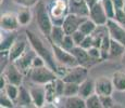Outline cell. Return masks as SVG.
<instances>
[{
    "label": "cell",
    "instance_id": "f1b7e54d",
    "mask_svg": "<svg viewBox=\"0 0 125 108\" xmlns=\"http://www.w3.org/2000/svg\"><path fill=\"white\" fill-rule=\"evenodd\" d=\"M85 103H86V108H102L100 96L97 93H94L90 96L85 98Z\"/></svg>",
    "mask_w": 125,
    "mask_h": 108
},
{
    "label": "cell",
    "instance_id": "ac0fdd59",
    "mask_svg": "<svg viewBox=\"0 0 125 108\" xmlns=\"http://www.w3.org/2000/svg\"><path fill=\"white\" fill-rule=\"evenodd\" d=\"M31 105L34 106L30 89H26L24 85H20V92H19L18 100H15V106L28 107V106H31Z\"/></svg>",
    "mask_w": 125,
    "mask_h": 108
},
{
    "label": "cell",
    "instance_id": "7402d4cb",
    "mask_svg": "<svg viewBox=\"0 0 125 108\" xmlns=\"http://www.w3.org/2000/svg\"><path fill=\"white\" fill-rule=\"evenodd\" d=\"M112 82L115 91L119 92H125V71L124 70H117L113 73L111 77Z\"/></svg>",
    "mask_w": 125,
    "mask_h": 108
},
{
    "label": "cell",
    "instance_id": "f6af8a7d",
    "mask_svg": "<svg viewBox=\"0 0 125 108\" xmlns=\"http://www.w3.org/2000/svg\"><path fill=\"white\" fill-rule=\"evenodd\" d=\"M2 2H3V0H1V3H2Z\"/></svg>",
    "mask_w": 125,
    "mask_h": 108
},
{
    "label": "cell",
    "instance_id": "6da1fadb",
    "mask_svg": "<svg viewBox=\"0 0 125 108\" xmlns=\"http://www.w3.org/2000/svg\"><path fill=\"white\" fill-rule=\"evenodd\" d=\"M25 33H26V38H27L28 42H30L31 48H33L35 50L36 54L44 58L47 66H49L52 70H54L58 74L59 66H58V63L56 58H54V54L49 40H48V44H47L42 38H40L37 33H35L32 30H26Z\"/></svg>",
    "mask_w": 125,
    "mask_h": 108
},
{
    "label": "cell",
    "instance_id": "4fadbf2b",
    "mask_svg": "<svg viewBox=\"0 0 125 108\" xmlns=\"http://www.w3.org/2000/svg\"><path fill=\"white\" fill-rule=\"evenodd\" d=\"M113 91L114 86L111 78L99 77L95 80V93L98 95H112Z\"/></svg>",
    "mask_w": 125,
    "mask_h": 108
},
{
    "label": "cell",
    "instance_id": "ab89813d",
    "mask_svg": "<svg viewBox=\"0 0 125 108\" xmlns=\"http://www.w3.org/2000/svg\"><path fill=\"white\" fill-rule=\"evenodd\" d=\"M93 35H88V36H86L85 37V39L82 41L81 43V47L82 48H84V49H86V50H88L89 48L93 47Z\"/></svg>",
    "mask_w": 125,
    "mask_h": 108
},
{
    "label": "cell",
    "instance_id": "ee69618b",
    "mask_svg": "<svg viewBox=\"0 0 125 108\" xmlns=\"http://www.w3.org/2000/svg\"><path fill=\"white\" fill-rule=\"evenodd\" d=\"M122 9H123V11L125 12V2H124V6H123V8H122Z\"/></svg>",
    "mask_w": 125,
    "mask_h": 108
},
{
    "label": "cell",
    "instance_id": "9a60e30c",
    "mask_svg": "<svg viewBox=\"0 0 125 108\" xmlns=\"http://www.w3.org/2000/svg\"><path fill=\"white\" fill-rule=\"evenodd\" d=\"M26 48H27V42H26V40L16 38V40L14 41V43L11 45V48L8 51L9 61L14 62L16 58H19V57L26 51Z\"/></svg>",
    "mask_w": 125,
    "mask_h": 108
},
{
    "label": "cell",
    "instance_id": "cb8c5ba5",
    "mask_svg": "<svg viewBox=\"0 0 125 108\" xmlns=\"http://www.w3.org/2000/svg\"><path fill=\"white\" fill-rule=\"evenodd\" d=\"M65 32H64L63 27L62 26H57V25H53L51 29V33H50V36L48 37V39L50 40L51 42L56 43L58 45H61L62 41H63L64 37H65Z\"/></svg>",
    "mask_w": 125,
    "mask_h": 108
},
{
    "label": "cell",
    "instance_id": "8d00e7d4",
    "mask_svg": "<svg viewBox=\"0 0 125 108\" xmlns=\"http://www.w3.org/2000/svg\"><path fill=\"white\" fill-rule=\"evenodd\" d=\"M14 3L19 4L20 7H35L39 2V0H12Z\"/></svg>",
    "mask_w": 125,
    "mask_h": 108
},
{
    "label": "cell",
    "instance_id": "30bf717a",
    "mask_svg": "<svg viewBox=\"0 0 125 108\" xmlns=\"http://www.w3.org/2000/svg\"><path fill=\"white\" fill-rule=\"evenodd\" d=\"M87 17L85 16H80L77 14H73V13H69L68 15L64 18V22L62 24L64 32L66 35H72L73 33H75L76 30L80 29V26L82 25L84 21Z\"/></svg>",
    "mask_w": 125,
    "mask_h": 108
},
{
    "label": "cell",
    "instance_id": "8fae6325",
    "mask_svg": "<svg viewBox=\"0 0 125 108\" xmlns=\"http://www.w3.org/2000/svg\"><path fill=\"white\" fill-rule=\"evenodd\" d=\"M0 26H1V30L3 32H15L21 26L18 18V14L12 13V12L3 13L1 15V20H0Z\"/></svg>",
    "mask_w": 125,
    "mask_h": 108
},
{
    "label": "cell",
    "instance_id": "7bdbcfd3",
    "mask_svg": "<svg viewBox=\"0 0 125 108\" xmlns=\"http://www.w3.org/2000/svg\"><path fill=\"white\" fill-rule=\"evenodd\" d=\"M121 61H122V64H123L124 66H125V51H124V54H123V56H122Z\"/></svg>",
    "mask_w": 125,
    "mask_h": 108
},
{
    "label": "cell",
    "instance_id": "f546056e",
    "mask_svg": "<svg viewBox=\"0 0 125 108\" xmlns=\"http://www.w3.org/2000/svg\"><path fill=\"white\" fill-rule=\"evenodd\" d=\"M78 91H80V84H78V83L65 82L63 96H74V95H78Z\"/></svg>",
    "mask_w": 125,
    "mask_h": 108
},
{
    "label": "cell",
    "instance_id": "d590c367",
    "mask_svg": "<svg viewBox=\"0 0 125 108\" xmlns=\"http://www.w3.org/2000/svg\"><path fill=\"white\" fill-rule=\"evenodd\" d=\"M87 51H88V54H89V56L94 59V61H98V59L102 61L101 51H100L99 48H97V47H91V48H89V49L87 50Z\"/></svg>",
    "mask_w": 125,
    "mask_h": 108
},
{
    "label": "cell",
    "instance_id": "5bb4252c",
    "mask_svg": "<svg viewBox=\"0 0 125 108\" xmlns=\"http://www.w3.org/2000/svg\"><path fill=\"white\" fill-rule=\"evenodd\" d=\"M69 12L73 14H77L80 16H89V8L85 0H68Z\"/></svg>",
    "mask_w": 125,
    "mask_h": 108
},
{
    "label": "cell",
    "instance_id": "603a6c76",
    "mask_svg": "<svg viewBox=\"0 0 125 108\" xmlns=\"http://www.w3.org/2000/svg\"><path fill=\"white\" fill-rule=\"evenodd\" d=\"M124 51H125L124 44L111 39V45H110V51H109V59L122 58Z\"/></svg>",
    "mask_w": 125,
    "mask_h": 108
},
{
    "label": "cell",
    "instance_id": "f35d334b",
    "mask_svg": "<svg viewBox=\"0 0 125 108\" xmlns=\"http://www.w3.org/2000/svg\"><path fill=\"white\" fill-rule=\"evenodd\" d=\"M72 37H73V40H74V42L76 43V45H80L82 43V41L85 39L86 35L85 33H83L80 29H78V30H76L75 33H72Z\"/></svg>",
    "mask_w": 125,
    "mask_h": 108
},
{
    "label": "cell",
    "instance_id": "836d02e7",
    "mask_svg": "<svg viewBox=\"0 0 125 108\" xmlns=\"http://www.w3.org/2000/svg\"><path fill=\"white\" fill-rule=\"evenodd\" d=\"M75 45H76V43L74 42L72 35H65L63 41H62V43H61V47L63 48V49L68 50V51H71V50L73 49Z\"/></svg>",
    "mask_w": 125,
    "mask_h": 108
},
{
    "label": "cell",
    "instance_id": "484cf974",
    "mask_svg": "<svg viewBox=\"0 0 125 108\" xmlns=\"http://www.w3.org/2000/svg\"><path fill=\"white\" fill-rule=\"evenodd\" d=\"M110 45H111V37H110L109 33H105L103 36L101 47H100V51H101V57L102 61L109 59V51H110Z\"/></svg>",
    "mask_w": 125,
    "mask_h": 108
},
{
    "label": "cell",
    "instance_id": "44dd1931",
    "mask_svg": "<svg viewBox=\"0 0 125 108\" xmlns=\"http://www.w3.org/2000/svg\"><path fill=\"white\" fill-rule=\"evenodd\" d=\"M54 81H51V82H48L44 84L45 93H46V103H48V104H54L56 102H58L59 98H61L57 95L56 82Z\"/></svg>",
    "mask_w": 125,
    "mask_h": 108
},
{
    "label": "cell",
    "instance_id": "74e56055",
    "mask_svg": "<svg viewBox=\"0 0 125 108\" xmlns=\"http://www.w3.org/2000/svg\"><path fill=\"white\" fill-rule=\"evenodd\" d=\"M114 20L121 23L123 26H125V12L123 11V9H116L115 10Z\"/></svg>",
    "mask_w": 125,
    "mask_h": 108
},
{
    "label": "cell",
    "instance_id": "ffe728a7",
    "mask_svg": "<svg viewBox=\"0 0 125 108\" xmlns=\"http://www.w3.org/2000/svg\"><path fill=\"white\" fill-rule=\"evenodd\" d=\"M63 107L66 108H85L86 103L85 98L81 97L80 95H74V96H63Z\"/></svg>",
    "mask_w": 125,
    "mask_h": 108
},
{
    "label": "cell",
    "instance_id": "4dcf8cb0",
    "mask_svg": "<svg viewBox=\"0 0 125 108\" xmlns=\"http://www.w3.org/2000/svg\"><path fill=\"white\" fill-rule=\"evenodd\" d=\"M2 91H4V92L7 93V95L15 102V100H18V96H19L20 86L15 85V84H11V83H8V84L6 85V88H4V90H2Z\"/></svg>",
    "mask_w": 125,
    "mask_h": 108
},
{
    "label": "cell",
    "instance_id": "d4e9b609",
    "mask_svg": "<svg viewBox=\"0 0 125 108\" xmlns=\"http://www.w3.org/2000/svg\"><path fill=\"white\" fill-rule=\"evenodd\" d=\"M16 14H18V18H19V22H20L21 26L28 25V24L31 23V21H32L33 14H32V11H31L30 7H22V9Z\"/></svg>",
    "mask_w": 125,
    "mask_h": 108
},
{
    "label": "cell",
    "instance_id": "e575fe53",
    "mask_svg": "<svg viewBox=\"0 0 125 108\" xmlns=\"http://www.w3.org/2000/svg\"><path fill=\"white\" fill-rule=\"evenodd\" d=\"M100 100H101L102 108H111L114 106V102L112 95H99Z\"/></svg>",
    "mask_w": 125,
    "mask_h": 108
},
{
    "label": "cell",
    "instance_id": "83f0119b",
    "mask_svg": "<svg viewBox=\"0 0 125 108\" xmlns=\"http://www.w3.org/2000/svg\"><path fill=\"white\" fill-rule=\"evenodd\" d=\"M13 32H11L9 35H7L6 37L2 38L1 37V43H0V51H9V49L11 48V45L14 43V41L16 40V35L12 33Z\"/></svg>",
    "mask_w": 125,
    "mask_h": 108
},
{
    "label": "cell",
    "instance_id": "ba28073f",
    "mask_svg": "<svg viewBox=\"0 0 125 108\" xmlns=\"http://www.w3.org/2000/svg\"><path fill=\"white\" fill-rule=\"evenodd\" d=\"M111 39L125 45V27L114 18H109L105 24Z\"/></svg>",
    "mask_w": 125,
    "mask_h": 108
},
{
    "label": "cell",
    "instance_id": "d6a6232c",
    "mask_svg": "<svg viewBox=\"0 0 125 108\" xmlns=\"http://www.w3.org/2000/svg\"><path fill=\"white\" fill-rule=\"evenodd\" d=\"M0 106L3 108H11L15 106V102L12 98L7 95L4 91H1V96H0Z\"/></svg>",
    "mask_w": 125,
    "mask_h": 108
},
{
    "label": "cell",
    "instance_id": "52a82bcc",
    "mask_svg": "<svg viewBox=\"0 0 125 108\" xmlns=\"http://www.w3.org/2000/svg\"><path fill=\"white\" fill-rule=\"evenodd\" d=\"M36 52L35 50L32 48V50H26L24 53L21 55L19 58H16L14 62H12L24 74V76H27V74L30 73V70L32 69V65L33 61H34L35 56H36Z\"/></svg>",
    "mask_w": 125,
    "mask_h": 108
},
{
    "label": "cell",
    "instance_id": "3957f363",
    "mask_svg": "<svg viewBox=\"0 0 125 108\" xmlns=\"http://www.w3.org/2000/svg\"><path fill=\"white\" fill-rule=\"evenodd\" d=\"M27 76L32 82L40 85H44L48 82L54 81L59 77L56 71L52 70L47 65L42 67H33L30 70V73L27 74Z\"/></svg>",
    "mask_w": 125,
    "mask_h": 108
},
{
    "label": "cell",
    "instance_id": "e0dca14e",
    "mask_svg": "<svg viewBox=\"0 0 125 108\" xmlns=\"http://www.w3.org/2000/svg\"><path fill=\"white\" fill-rule=\"evenodd\" d=\"M70 52L75 56V58L77 59L78 64L83 65V66L88 67V65L90 64V62L94 61V59L89 56L87 50L84 49V48H82L81 45H75V47H74Z\"/></svg>",
    "mask_w": 125,
    "mask_h": 108
},
{
    "label": "cell",
    "instance_id": "2e32d148",
    "mask_svg": "<svg viewBox=\"0 0 125 108\" xmlns=\"http://www.w3.org/2000/svg\"><path fill=\"white\" fill-rule=\"evenodd\" d=\"M30 92L32 95V100L35 107H42L46 104V93L44 85L36 84L32 88H30Z\"/></svg>",
    "mask_w": 125,
    "mask_h": 108
},
{
    "label": "cell",
    "instance_id": "4316f807",
    "mask_svg": "<svg viewBox=\"0 0 125 108\" xmlns=\"http://www.w3.org/2000/svg\"><path fill=\"white\" fill-rule=\"evenodd\" d=\"M97 27H98L97 24L93 20H90L89 17H87L80 26V30L83 33H85L86 36H88V35H93L95 33V30L97 29Z\"/></svg>",
    "mask_w": 125,
    "mask_h": 108
},
{
    "label": "cell",
    "instance_id": "7c38bea8",
    "mask_svg": "<svg viewBox=\"0 0 125 108\" xmlns=\"http://www.w3.org/2000/svg\"><path fill=\"white\" fill-rule=\"evenodd\" d=\"M88 17L90 20H93L98 26H103L107 24L109 17H108L107 13H105V10L101 3V0L98 3H96L89 10V16Z\"/></svg>",
    "mask_w": 125,
    "mask_h": 108
},
{
    "label": "cell",
    "instance_id": "b9f144b4",
    "mask_svg": "<svg viewBox=\"0 0 125 108\" xmlns=\"http://www.w3.org/2000/svg\"><path fill=\"white\" fill-rule=\"evenodd\" d=\"M85 1H86V3H87L88 8H89V10H90V9L93 8V7L95 6L96 3H98L100 0H85Z\"/></svg>",
    "mask_w": 125,
    "mask_h": 108
},
{
    "label": "cell",
    "instance_id": "9c48e42d",
    "mask_svg": "<svg viewBox=\"0 0 125 108\" xmlns=\"http://www.w3.org/2000/svg\"><path fill=\"white\" fill-rule=\"evenodd\" d=\"M2 74L6 77L8 83L11 84H15V85H22L23 83V77L24 74L18 67L15 66L12 62H9V64L6 66V68L2 70Z\"/></svg>",
    "mask_w": 125,
    "mask_h": 108
},
{
    "label": "cell",
    "instance_id": "d6986e66",
    "mask_svg": "<svg viewBox=\"0 0 125 108\" xmlns=\"http://www.w3.org/2000/svg\"><path fill=\"white\" fill-rule=\"evenodd\" d=\"M95 93V80L87 78L80 83V91H78V95L83 98H87L91 94Z\"/></svg>",
    "mask_w": 125,
    "mask_h": 108
},
{
    "label": "cell",
    "instance_id": "7a4b0ae2",
    "mask_svg": "<svg viewBox=\"0 0 125 108\" xmlns=\"http://www.w3.org/2000/svg\"><path fill=\"white\" fill-rule=\"evenodd\" d=\"M35 8H36L35 9L36 23L38 25V28H39L40 33L46 38H48L50 36L52 27H53V24H52V20L49 14V11H48V8L42 1L38 2L35 6Z\"/></svg>",
    "mask_w": 125,
    "mask_h": 108
},
{
    "label": "cell",
    "instance_id": "277c9868",
    "mask_svg": "<svg viewBox=\"0 0 125 108\" xmlns=\"http://www.w3.org/2000/svg\"><path fill=\"white\" fill-rule=\"evenodd\" d=\"M49 14L51 16L52 24L57 26H62L65 16L69 12V3L64 0H54L48 8Z\"/></svg>",
    "mask_w": 125,
    "mask_h": 108
},
{
    "label": "cell",
    "instance_id": "5b68a950",
    "mask_svg": "<svg viewBox=\"0 0 125 108\" xmlns=\"http://www.w3.org/2000/svg\"><path fill=\"white\" fill-rule=\"evenodd\" d=\"M49 42L51 44L52 51H53V54H54V58H56V61L58 63V66H65L70 68V67H74V66L80 65L77 59L75 58V56L70 51L63 49L61 45H58L56 43L51 42L50 40H49Z\"/></svg>",
    "mask_w": 125,
    "mask_h": 108
},
{
    "label": "cell",
    "instance_id": "1f68e13d",
    "mask_svg": "<svg viewBox=\"0 0 125 108\" xmlns=\"http://www.w3.org/2000/svg\"><path fill=\"white\" fill-rule=\"evenodd\" d=\"M101 3L105 10L108 17L109 18H114L115 15V7L112 0H101Z\"/></svg>",
    "mask_w": 125,
    "mask_h": 108
},
{
    "label": "cell",
    "instance_id": "8992f818",
    "mask_svg": "<svg viewBox=\"0 0 125 108\" xmlns=\"http://www.w3.org/2000/svg\"><path fill=\"white\" fill-rule=\"evenodd\" d=\"M61 78L65 82H74L80 84L85 79L88 78V68L86 66H83V65L70 67L66 74Z\"/></svg>",
    "mask_w": 125,
    "mask_h": 108
},
{
    "label": "cell",
    "instance_id": "60d3db41",
    "mask_svg": "<svg viewBox=\"0 0 125 108\" xmlns=\"http://www.w3.org/2000/svg\"><path fill=\"white\" fill-rule=\"evenodd\" d=\"M112 1H113L114 7H115V10H116V9H122V8H123L125 0H112Z\"/></svg>",
    "mask_w": 125,
    "mask_h": 108
}]
</instances>
